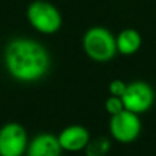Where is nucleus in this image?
<instances>
[{"label":"nucleus","mask_w":156,"mask_h":156,"mask_svg":"<svg viewBox=\"0 0 156 156\" xmlns=\"http://www.w3.org/2000/svg\"><path fill=\"white\" fill-rule=\"evenodd\" d=\"M51 58L47 48L37 40L15 37L4 50V68L14 80L21 83L39 82L47 75Z\"/></svg>","instance_id":"obj_1"},{"label":"nucleus","mask_w":156,"mask_h":156,"mask_svg":"<svg viewBox=\"0 0 156 156\" xmlns=\"http://www.w3.org/2000/svg\"><path fill=\"white\" fill-rule=\"evenodd\" d=\"M82 46L86 55L95 62H108L118 54L116 37L104 27H93L86 30Z\"/></svg>","instance_id":"obj_2"},{"label":"nucleus","mask_w":156,"mask_h":156,"mask_svg":"<svg viewBox=\"0 0 156 156\" xmlns=\"http://www.w3.org/2000/svg\"><path fill=\"white\" fill-rule=\"evenodd\" d=\"M27 18L29 25L43 35H53L62 25V15L59 10L50 2L35 0L28 6Z\"/></svg>","instance_id":"obj_3"},{"label":"nucleus","mask_w":156,"mask_h":156,"mask_svg":"<svg viewBox=\"0 0 156 156\" xmlns=\"http://www.w3.org/2000/svg\"><path fill=\"white\" fill-rule=\"evenodd\" d=\"M142 124L140 115L123 109L122 112L111 116L109 119V133L115 141L120 144L134 142L140 137Z\"/></svg>","instance_id":"obj_4"},{"label":"nucleus","mask_w":156,"mask_h":156,"mask_svg":"<svg viewBox=\"0 0 156 156\" xmlns=\"http://www.w3.org/2000/svg\"><path fill=\"white\" fill-rule=\"evenodd\" d=\"M29 140L22 124L10 122L0 127V156H24Z\"/></svg>","instance_id":"obj_5"},{"label":"nucleus","mask_w":156,"mask_h":156,"mask_svg":"<svg viewBox=\"0 0 156 156\" xmlns=\"http://www.w3.org/2000/svg\"><path fill=\"white\" fill-rule=\"evenodd\" d=\"M124 109L137 115L148 112L155 104V91L153 88L142 80L127 83V88L122 95Z\"/></svg>","instance_id":"obj_6"},{"label":"nucleus","mask_w":156,"mask_h":156,"mask_svg":"<svg viewBox=\"0 0 156 156\" xmlns=\"http://www.w3.org/2000/svg\"><path fill=\"white\" fill-rule=\"evenodd\" d=\"M57 137H58L62 151H66V152L84 151L87 144L91 140L90 131L80 124H71V126L65 127Z\"/></svg>","instance_id":"obj_7"},{"label":"nucleus","mask_w":156,"mask_h":156,"mask_svg":"<svg viewBox=\"0 0 156 156\" xmlns=\"http://www.w3.org/2000/svg\"><path fill=\"white\" fill-rule=\"evenodd\" d=\"M62 148L53 133H39L29 141L25 156H61Z\"/></svg>","instance_id":"obj_8"},{"label":"nucleus","mask_w":156,"mask_h":156,"mask_svg":"<svg viewBox=\"0 0 156 156\" xmlns=\"http://www.w3.org/2000/svg\"><path fill=\"white\" fill-rule=\"evenodd\" d=\"M142 37L138 30L127 28L116 36V47L118 53L122 55H133L141 48Z\"/></svg>","instance_id":"obj_9"},{"label":"nucleus","mask_w":156,"mask_h":156,"mask_svg":"<svg viewBox=\"0 0 156 156\" xmlns=\"http://www.w3.org/2000/svg\"><path fill=\"white\" fill-rule=\"evenodd\" d=\"M111 140L106 137H98V138L90 140L84 149L86 156H106L111 151Z\"/></svg>","instance_id":"obj_10"},{"label":"nucleus","mask_w":156,"mask_h":156,"mask_svg":"<svg viewBox=\"0 0 156 156\" xmlns=\"http://www.w3.org/2000/svg\"><path fill=\"white\" fill-rule=\"evenodd\" d=\"M124 109V104L122 97H116V95H109L105 101V111L111 116L116 115V113L122 112Z\"/></svg>","instance_id":"obj_11"},{"label":"nucleus","mask_w":156,"mask_h":156,"mask_svg":"<svg viewBox=\"0 0 156 156\" xmlns=\"http://www.w3.org/2000/svg\"><path fill=\"white\" fill-rule=\"evenodd\" d=\"M127 88V83H124L120 79H115L109 83V93L111 95H116V97H122L124 94Z\"/></svg>","instance_id":"obj_12"}]
</instances>
